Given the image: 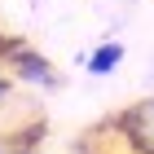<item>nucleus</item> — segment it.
<instances>
[{"label": "nucleus", "mask_w": 154, "mask_h": 154, "mask_svg": "<svg viewBox=\"0 0 154 154\" xmlns=\"http://www.w3.org/2000/svg\"><path fill=\"white\" fill-rule=\"evenodd\" d=\"M119 132L132 154H154V97L137 101L128 115H119Z\"/></svg>", "instance_id": "f257e3e1"}, {"label": "nucleus", "mask_w": 154, "mask_h": 154, "mask_svg": "<svg viewBox=\"0 0 154 154\" xmlns=\"http://www.w3.org/2000/svg\"><path fill=\"white\" fill-rule=\"evenodd\" d=\"M9 57H13V66H18V75H22V79L53 84V71H48V62L40 57V53H31L26 44H9Z\"/></svg>", "instance_id": "f03ea898"}, {"label": "nucleus", "mask_w": 154, "mask_h": 154, "mask_svg": "<svg viewBox=\"0 0 154 154\" xmlns=\"http://www.w3.org/2000/svg\"><path fill=\"white\" fill-rule=\"evenodd\" d=\"M119 62H123V44H119V40H106V44H97L93 53H88V71L93 75H110Z\"/></svg>", "instance_id": "7ed1b4c3"}, {"label": "nucleus", "mask_w": 154, "mask_h": 154, "mask_svg": "<svg viewBox=\"0 0 154 154\" xmlns=\"http://www.w3.org/2000/svg\"><path fill=\"white\" fill-rule=\"evenodd\" d=\"M5 97H9V79L0 75V101H5Z\"/></svg>", "instance_id": "20e7f679"}, {"label": "nucleus", "mask_w": 154, "mask_h": 154, "mask_svg": "<svg viewBox=\"0 0 154 154\" xmlns=\"http://www.w3.org/2000/svg\"><path fill=\"white\" fill-rule=\"evenodd\" d=\"M13 154H35V150H13Z\"/></svg>", "instance_id": "39448f33"}]
</instances>
